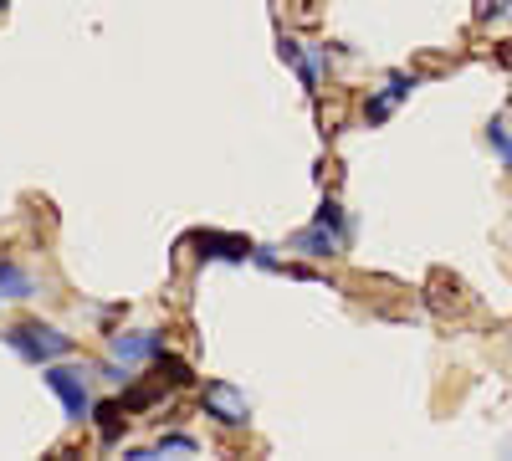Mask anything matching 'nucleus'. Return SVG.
<instances>
[{"label":"nucleus","mask_w":512,"mask_h":461,"mask_svg":"<svg viewBox=\"0 0 512 461\" xmlns=\"http://www.w3.org/2000/svg\"><path fill=\"white\" fill-rule=\"evenodd\" d=\"M26 364H57V359H67L77 344H72V333H62V328H52V323H41V318H21V323H11L6 333H0Z\"/></svg>","instance_id":"nucleus-1"},{"label":"nucleus","mask_w":512,"mask_h":461,"mask_svg":"<svg viewBox=\"0 0 512 461\" xmlns=\"http://www.w3.org/2000/svg\"><path fill=\"white\" fill-rule=\"evenodd\" d=\"M41 380H47V390L62 400L67 421H93V395H88L82 369H72V364H41Z\"/></svg>","instance_id":"nucleus-2"},{"label":"nucleus","mask_w":512,"mask_h":461,"mask_svg":"<svg viewBox=\"0 0 512 461\" xmlns=\"http://www.w3.org/2000/svg\"><path fill=\"white\" fill-rule=\"evenodd\" d=\"M200 405H205L210 421H216V426H231V431L251 421V400H246L236 385H226V380H210L205 395H200Z\"/></svg>","instance_id":"nucleus-3"},{"label":"nucleus","mask_w":512,"mask_h":461,"mask_svg":"<svg viewBox=\"0 0 512 461\" xmlns=\"http://www.w3.org/2000/svg\"><path fill=\"white\" fill-rule=\"evenodd\" d=\"M164 349V333L159 328H128V333H108V359L118 364H149Z\"/></svg>","instance_id":"nucleus-4"},{"label":"nucleus","mask_w":512,"mask_h":461,"mask_svg":"<svg viewBox=\"0 0 512 461\" xmlns=\"http://www.w3.org/2000/svg\"><path fill=\"white\" fill-rule=\"evenodd\" d=\"M190 246H200L195 251L200 262H251V251H256L246 236H231V231H195Z\"/></svg>","instance_id":"nucleus-5"},{"label":"nucleus","mask_w":512,"mask_h":461,"mask_svg":"<svg viewBox=\"0 0 512 461\" xmlns=\"http://www.w3.org/2000/svg\"><path fill=\"white\" fill-rule=\"evenodd\" d=\"M338 246H344V231H333V226H308V231H297L292 241H287V251H297V257H313V262H323V257H338Z\"/></svg>","instance_id":"nucleus-6"},{"label":"nucleus","mask_w":512,"mask_h":461,"mask_svg":"<svg viewBox=\"0 0 512 461\" xmlns=\"http://www.w3.org/2000/svg\"><path fill=\"white\" fill-rule=\"evenodd\" d=\"M410 93H415V77H410V72H390V82H384V93L364 103V118H369V123H384V118L395 113V103H405Z\"/></svg>","instance_id":"nucleus-7"},{"label":"nucleus","mask_w":512,"mask_h":461,"mask_svg":"<svg viewBox=\"0 0 512 461\" xmlns=\"http://www.w3.org/2000/svg\"><path fill=\"white\" fill-rule=\"evenodd\" d=\"M149 369H154V385H169V390H180V385H195V369L180 359V354H154L149 359Z\"/></svg>","instance_id":"nucleus-8"},{"label":"nucleus","mask_w":512,"mask_h":461,"mask_svg":"<svg viewBox=\"0 0 512 461\" xmlns=\"http://www.w3.org/2000/svg\"><path fill=\"white\" fill-rule=\"evenodd\" d=\"M277 47H282V62H292V67H297V77H303V88H308V93H318V57L303 47V41H292V36H282Z\"/></svg>","instance_id":"nucleus-9"},{"label":"nucleus","mask_w":512,"mask_h":461,"mask_svg":"<svg viewBox=\"0 0 512 461\" xmlns=\"http://www.w3.org/2000/svg\"><path fill=\"white\" fill-rule=\"evenodd\" d=\"M123 400H103V405H93V421H98V436H103V446H118V436H123Z\"/></svg>","instance_id":"nucleus-10"},{"label":"nucleus","mask_w":512,"mask_h":461,"mask_svg":"<svg viewBox=\"0 0 512 461\" xmlns=\"http://www.w3.org/2000/svg\"><path fill=\"white\" fill-rule=\"evenodd\" d=\"M0 292H6V298H31L36 277L26 267H16V262H0Z\"/></svg>","instance_id":"nucleus-11"},{"label":"nucleus","mask_w":512,"mask_h":461,"mask_svg":"<svg viewBox=\"0 0 512 461\" xmlns=\"http://www.w3.org/2000/svg\"><path fill=\"white\" fill-rule=\"evenodd\" d=\"M487 144L497 149V159H502V170L512 175V134H502V118H492V123H487Z\"/></svg>","instance_id":"nucleus-12"},{"label":"nucleus","mask_w":512,"mask_h":461,"mask_svg":"<svg viewBox=\"0 0 512 461\" xmlns=\"http://www.w3.org/2000/svg\"><path fill=\"white\" fill-rule=\"evenodd\" d=\"M164 451H180V456H190V451H200V446H195V436H180V431H175V436H159L154 456H164Z\"/></svg>","instance_id":"nucleus-13"},{"label":"nucleus","mask_w":512,"mask_h":461,"mask_svg":"<svg viewBox=\"0 0 512 461\" xmlns=\"http://www.w3.org/2000/svg\"><path fill=\"white\" fill-rule=\"evenodd\" d=\"M318 226H333V231H344V205H338L333 195L318 205Z\"/></svg>","instance_id":"nucleus-14"},{"label":"nucleus","mask_w":512,"mask_h":461,"mask_svg":"<svg viewBox=\"0 0 512 461\" xmlns=\"http://www.w3.org/2000/svg\"><path fill=\"white\" fill-rule=\"evenodd\" d=\"M251 262L262 267V272H282V257H277L272 246H256V251H251Z\"/></svg>","instance_id":"nucleus-15"},{"label":"nucleus","mask_w":512,"mask_h":461,"mask_svg":"<svg viewBox=\"0 0 512 461\" xmlns=\"http://www.w3.org/2000/svg\"><path fill=\"white\" fill-rule=\"evenodd\" d=\"M6 6H11V0H0V11H6Z\"/></svg>","instance_id":"nucleus-16"},{"label":"nucleus","mask_w":512,"mask_h":461,"mask_svg":"<svg viewBox=\"0 0 512 461\" xmlns=\"http://www.w3.org/2000/svg\"><path fill=\"white\" fill-rule=\"evenodd\" d=\"M0 298H6V292H0Z\"/></svg>","instance_id":"nucleus-17"}]
</instances>
